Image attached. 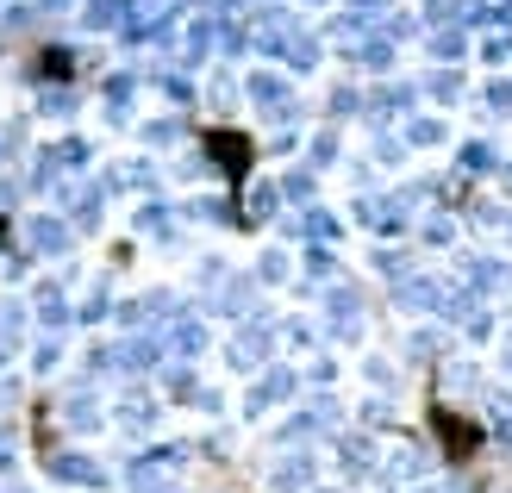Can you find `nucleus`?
<instances>
[{
    "instance_id": "obj_1",
    "label": "nucleus",
    "mask_w": 512,
    "mask_h": 493,
    "mask_svg": "<svg viewBox=\"0 0 512 493\" xmlns=\"http://www.w3.org/2000/svg\"><path fill=\"white\" fill-rule=\"evenodd\" d=\"M200 150H213V157H219L225 181H232V206H244V175H250V163H256L250 132H225V125H207V132H200Z\"/></svg>"
}]
</instances>
